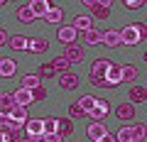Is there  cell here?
<instances>
[{
	"label": "cell",
	"mask_w": 147,
	"mask_h": 142,
	"mask_svg": "<svg viewBox=\"0 0 147 142\" xmlns=\"http://www.w3.org/2000/svg\"><path fill=\"white\" fill-rule=\"evenodd\" d=\"M145 98H147L145 86H132V88H130V103H142Z\"/></svg>",
	"instance_id": "cb8c5ba5"
},
{
	"label": "cell",
	"mask_w": 147,
	"mask_h": 142,
	"mask_svg": "<svg viewBox=\"0 0 147 142\" xmlns=\"http://www.w3.org/2000/svg\"><path fill=\"white\" fill-rule=\"evenodd\" d=\"M0 132H10V118L5 113H0Z\"/></svg>",
	"instance_id": "e575fe53"
},
{
	"label": "cell",
	"mask_w": 147,
	"mask_h": 142,
	"mask_svg": "<svg viewBox=\"0 0 147 142\" xmlns=\"http://www.w3.org/2000/svg\"><path fill=\"white\" fill-rule=\"evenodd\" d=\"M25 137H32V140H44V132H42V120H37V118H32V120L25 122Z\"/></svg>",
	"instance_id": "3957f363"
},
{
	"label": "cell",
	"mask_w": 147,
	"mask_h": 142,
	"mask_svg": "<svg viewBox=\"0 0 147 142\" xmlns=\"http://www.w3.org/2000/svg\"><path fill=\"white\" fill-rule=\"evenodd\" d=\"M84 115H86V113L81 110V108H79L76 103H71V105H69V120H76V118H84Z\"/></svg>",
	"instance_id": "1f68e13d"
},
{
	"label": "cell",
	"mask_w": 147,
	"mask_h": 142,
	"mask_svg": "<svg viewBox=\"0 0 147 142\" xmlns=\"http://www.w3.org/2000/svg\"><path fill=\"white\" fill-rule=\"evenodd\" d=\"M84 7H91V15H96L98 20H105L110 15L113 3L110 0H84Z\"/></svg>",
	"instance_id": "6da1fadb"
},
{
	"label": "cell",
	"mask_w": 147,
	"mask_h": 142,
	"mask_svg": "<svg viewBox=\"0 0 147 142\" xmlns=\"http://www.w3.org/2000/svg\"><path fill=\"white\" fill-rule=\"evenodd\" d=\"M15 71H17V64L12 61V59H0V76H3V79L15 76Z\"/></svg>",
	"instance_id": "5bb4252c"
},
{
	"label": "cell",
	"mask_w": 147,
	"mask_h": 142,
	"mask_svg": "<svg viewBox=\"0 0 147 142\" xmlns=\"http://www.w3.org/2000/svg\"><path fill=\"white\" fill-rule=\"evenodd\" d=\"M12 100H15V105L27 108V105L32 103V91H27V88H17L15 93H12Z\"/></svg>",
	"instance_id": "7c38bea8"
},
{
	"label": "cell",
	"mask_w": 147,
	"mask_h": 142,
	"mask_svg": "<svg viewBox=\"0 0 147 142\" xmlns=\"http://www.w3.org/2000/svg\"><path fill=\"white\" fill-rule=\"evenodd\" d=\"M120 79H123V81H135V79H137V69L132 66V64L120 66Z\"/></svg>",
	"instance_id": "4316f807"
},
{
	"label": "cell",
	"mask_w": 147,
	"mask_h": 142,
	"mask_svg": "<svg viewBox=\"0 0 147 142\" xmlns=\"http://www.w3.org/2000/svg\"><path fill=\"white\" fill-rule=\"evenodd\" d=\"M115 142H132V135H130V127H120L115 135Z\"/></svg>",
	"instance_id": "4dcf8cb0"
},
{
	"label": "cell",
	"mask_w": 147,
	"mask_h": 142,
	"mask_svg": "<svg viewBox=\"0 0 147 142\" xmlns=\"http://www.w3.org/2000/svg\"><path fill=\"white\" fill-rule=\"evenodd\" d=\"M81 39H84V44H88V47H93V44L100 42V32L96 30V27H91V30L81 32Z\"/></svg>",
	"instance_id": "d6986e66"
},
{
	"label": "cell",
	"mask_w": 147,
	"mask_h": 142,
	"mask_svg": "<svg viewBox=\"0 0 147 142\" xmlns=\"http://www.w3.org/2000/svg\"><path fill=\"white\" fill-rule=\"evenodd\" d=\"M137 30H140V37H142V39H147V27L142 25V22H137Z\"/></svg>",
	"instance_id": "74e56055"
},
{
	"label": "cell",
	"mask_w": 147,
	"mask_h": 142,
	"mask_svg": "<svg viewBox=\"0 0 147 142\" xmlns=\"http://www.w3.org/2000/svg\"><path fill=\"white\" fill-rule=\"evenodd\" d=\"M44 98H47V88H44V86L32 88V100H44Z\"/></svg>",
	"instance_id": "836d02e7"
},
{
	"label": "cell",
	"mask_w": 147,
	"mask_h": 142,
	"mask_svg": "<svg viewBox=\"0 0 147 142\" xmlns=\"http://www.w3.org/2000/svg\"><path fill=\"white\" fill-rule=\"evenodd\" d=\"M130 135H132V142H145L147 130H145L142 122H135V125H130Z\"/></svg>",
	"instance_id": "603a6c76"
},
{
	"label": "cell",
	"mask_w": 147,
	"mask_h": 142,
	"mask_svg": "<svg viewBox=\"0 0 147 142\" xmlns=\"http://www.w3.org/2000/svg\"><path fill=\"white\" fill-rule=\"evenodd\" d=\"M7 44H10V49H27V37L25 34H12V37H7Z\"/></svg>",
	"instance_id": "7402d4cb"
},
{
	"label": "cell",
	"mask_w": 147,
	"mask_h": 142,
	"mask_svg": "<svg viewBox=\"0 0 147 142\" xmlns=\"http://www.w3.org/2000/svg\"><path fill=\"white\" fill-rule=\"evenodd\" d=\"M44 142H61V137L59 135H49V137H44Z\"/></svg>",
	"instance_id": "f35d334b"
},
{
	"label": "cell",
	"mask_w": 147,
	"mask_h": 142,
	"mask_svg": "<svg viewBox=\"0 0 147 142\" xmlns=\"http://www.w3.org/2000/svg\"><path fill=\"white\" fill-rule=\"evenodd\" d=\"M74 132V122L69 118H57V135L59 137H66Z\"/></svg>",
	"instance_id": "2e32d148"
},
{
	"label": "cell",
	"mask_w": 147,
	"mask_h": 142,
	"mask_svg": "<svg viewBox=\"0 0 147 142\" xmlns=\"http://www.w3.org/2000/svg\"><path fill=\"white\" fill-rule=\"evenodd\" d=\"M0 142H10V132H0Z\"/></svg>",
	"instance_id": "ab89813d"
},
{
	"label": "cell",
	"mask_w": 147,
	"mask_h": 142,
	"mask_svg": "<svg viewBox=\"0 0 147 142\" xmlns=\"http://www.w3.org/2000/svg\"><path fill=\"white\" fill-rule=\"evenodd\" d=\"M86 135H88L91 142H100L105 135H108V127H105L103 122H91V125L86 127Z\"/></svg>",
	"instance_id": "5b68a950"
},
{
	"label": "cell",
	"mask_w": 147,
	"mask_h": 142,
	"mask_svg": "<svg viewBox=\"0 0 147 142\" xmlns=\"http://www.w3.org/2000/svg\"><path fill=\"white\" fill-rule=\"evenodd\" d=\"M27 5H30L32 15H34V20H37V17H44V15L49 12L52 3H47V0H32V3H27Z\"/></svg>",
	"instance_id": "ba28073f"
},
{
	"label": "cell",
	"mask_w": 147,
	"mask_h": 142,
	"mask_svg": "<svg viewBox=\"0 0 147 142\" xmlns=\"http://www.w3.org/2000/svg\"><path fill=\"white\" fill-rule=\"evenodd\" d=\"M47 47H49V42H47V39H42V37H32V39H27V49H30L32 54H42V52H47Z\"/></svg>",
	"instance_id": "4fadbf2b"
},
{
	"label": "cell",
	"mask_w": 147,
	"mask_h": 142,
	"mask_svg": "<svg viewBox=\"0 0 147 142\" xmlns=\"http://www.w3.org/2000/svg\"><path fill=\"white\" fill-rule=\"evenodd\" d=\"M108 110H110V103H108V100H98V98H96V103H93V108H91L88 115L93 118L96 122H100L105 115H108Z\"/></svg>",
	"instance_id": "8992f818"
},
{
	"label": "cell",
	"mask_w": 147,
	"mask_h": 142,
	"mask_svg": "<svg viewBox=\"0 0 147 142\" xmlns=\"http://www.w3.org/2000/svg\"><path fill=\"white\" fill-rule=\"evenodd\" d=\"M59 86H61V88H66V91L79 88V76H76V74H71V71H66V74H61V76H59Z\"/></svg>",
	"instance_id": "8fae6325"
},
{
	"label": "cell",
	"mask_w": 147,
	"mask_h": 142,
	"mask_svg": "<svg viewBox=\"0 0 147 142\" xmlns=\"http://www.w3.org/2000/svg\"><path fill=\"white\" fill-rule=\"evenodd\" d=\"M113 61H108V59H96L93 64H91V74H96V76H105V71H108V66Z\"/></svg>",
	"instance_id": "ffe728a7"
},
{
	"label": "cell",
	"mask_w": 147,
	"mask_h": 142,
	"mask_svg": "<svg viewBox=\"0 0 147 142\" xmlns=\"http://www.w3.org/2000/svg\"><path fill=\"white\" fill-rule=\"evenodd\" d=\"M54 74H57V71H54V69H52V64H42V66H39V74H37V76H47V79H52V76Z\"/></svg>",
	"instance_id": "d6a6232c"
},
{
	"label": "cell",
	"mask_w": 147,
	"mask_h": 142,
	"mask_svg": "<svg viewBox=\"0 0 147 142\" xmlns=\"http://www.w3.org/2000/svg\"><path fill=\"white\" fill-rule=\"evenodd\" d=\"M120 44H127V47H132V44H137V42H145V39L140 37V30H137V22L135 25H127V27H123L120 32Z\"/></svg>",
	"instance_id": "7a4b0ae2"
},
{
	"label": "cell",
	"mask_w": 147,
	"mask_h": 142,
	"mask_svg": "<svg viewBox=\"0 0 147 142\" xmlns=\"http://www.w3.org/2000/svg\"><path fill=\"white\" fill-rule=\"evenodd\" d=\"M100 42H103L105 47H110V49H118V47H123V44H120V34H118L115 30H108V32H103V34H100Z\"/></svg>",
	"instance_id": "9c48e42d"
},
{
	"label": "cell",
	"mask_w": 147,
	"mask_h": 142,
	"mask_svg": "<svg viewBox=\"0 0 147 142\" xmlns=\"http://www.w3.org/2000/svg\"><path fill=\"white\" fill-rule=\"evenodd\" d=\"M37 86H39V76L37 74H27L25 79H22V88L32 91V88H37Z\"/></svg>",
	"instance_id": "f546056e"
},
{
	"label": "cell",
	"mask_w": 147,
	"mask_h": 142,
	"mask_svg": "<svg viewBox=\"0 0 147 142\" xmlns=\"http://www.w3.org/2000/svg\"><path fill=\"white\" fill-rule=\"evenodd\" d=\"M64 59H66L69 64H81L86 59V52L84 47H79V44L74 42V44H66V52H64Z\"/></svg>",
	"instance_id": "277c9868"
},
{
	"label": "cell",
	"mask_w": 147,
	"mask_h": 142,
	"mask_svg": "<svg viewBox=\"0 0 147 142\" xmlns=\"http://www.w3.org/2000/svg\"><path fill=\"white\" fill-rule=\"evenodd\" d=\"M3 5H5V0H0V7H3Z\"/></svg>",
	"instance_id": "b9f144b4"
},
{
	"label": "cell",
	"mask_w": 147,
	"mask_h": 142,
	"mask_svg": "<svg viewBox=\"0 0 147 142\" xmlns=\"http://www.w3.org/2000/svg\"><path fill=\"white\" fill-rule=\"evenodd\" d=\"M49 64H52V69H54V71H59V74H66V71H69V66H71V64H69L64 57H59V59H52Z\"/></svg>",
	"instance_id": "83f0119b"
},
{
	"label": "cell",
	"mask_w": 147,
	"mask_h": 142,
	"mask_svg": "<svg viewBox=\"0 0 147 142\" xmlns=\"http://www.w3.org/2000/svg\"><path fill=\"white\" fill-rule=\"evenodd\" d=\"M42 132H44V137L57 135V118H44L42 120Z\"/></svg>",
	"instance_id": "484cf974"
},
{
	"label": "cell",
	"mask_w": 147,
	"mask_h": 142,
	"mask_svg": "<svg viewBox=\"0 0 147 142\" xmlns=\"http://www.w3.org/2000/svg\"><path fill=\"white\" fill-rule=\"evenodd\" d=\"M93 103H96V98H93V96H81L76 105H79L81 110H84L86 115H88V113H91V108H93Z\"/></svg>",
	"instance_id": "f1b7e54d"
},
{
	"label": "cell",
	"mask_w": 147,
	"mask_h": 142,
	"mask_svg": "<svg viewBox=\"0 0 147 142\" xmlns=\"http://www.w3.org/2000/svg\"><path fill=\"white\" fill-rule=\"evenodd\" d=\"M125 7L137 10V7H145V0H125Z\"/></svg>",
	"instance_id": "d590c367"
},
{
	"label": "cell",
	"mask_w": 147,
	"mask_h": 142,
	"mask_svg": "<svg viewBox=\"0 0 147 142\" xmlns=\"http://www.w3.org/2000/svg\"><path fill=\"white\" fill-rule=\"evenodd\" d=\"M20 142H37V140H32V137H22Z\"/></svg>",
	"instance_id": "60d3db41"
},
{
	"label": "cell",
	"mask_w": 147,
	"mask_h": 142,
	"mask_svg": "<svg viewBox=\"0 0 147 142\" xmlns=\"http://www.w3.org/2000/svg\"><path fill=\"white\" fill-rule=\"evenodd\" d=\"M71 27H74L76 32H86V30L93 27V22H91L88 15H79V17H74V20H71Z\"/></svg>",
	"instance_id": "9a60e30c"
},
{
	"label": "cell",
	"mask_w": 147,
	"mask_h": 142,
	"mask_svg": "<svg viewBox=\"0 0 147 142\" xmlns=\"http://www.w3.org/2000/svg\"><path fill=\"white\" fill-rule=\"evenodd\" d=\"M17 20L25 22V25H32V22H34V15H32L30 5H20L17 7Z\"/></svg>",
	"instance_id": "44dd1931"
},
{
	"label": "cell",
	"mask_w": 147,
	"mask_h": 142,
	"mask_svg": "<svg viewBox=\"0 0 147 142\" xmlns=\"http://www.w3.org/2000/svg\"><path fill=\"white\" fill-rule=\"evenodd\" d=\"M5 44H7V32L0 27V47H5Z\"/></svg>",
	"instance_id": "8d00e7d4"
},
{
	"label": "cell",
	"mask_w": 147,
	"mask_h": 142,
	"mask_svg": "<svg viewBox=\"0 0 147 142\" xmlns=\"http://www.w3.org/2000/svg\"><path fill=\"white\" fill-rule=\"evenodd\" d=\"M44 20H47L49 25H61V20H64V10H61V7H57V5H52V7H49V12L44 15Z\"/></svg>",
	"instance_id": "e0dca14e"
},
{
	"label": "cell",
	"mask_w": 147,
	"mask_h": 142,
	"mask_svg": "<svg viewBox=\"0 0 147 142\" xmlns=\"http://www.w3.org/2000/svg\"><path fill=\"white\" fill-rule=\"evenodd\" d=\"M105 83H108V88L123 83V79H120V64H110V66H108V71H105Z\"/></svg>",
	"instance_id": "52a82bcc"
},
{
	"label": "cell",
	"mask_w": 147,
	"mask_h": 142,
	"mask_svg": "<svg viewBox=\"0 0 147 142\" xmlns=\"http://www.w3.org/2000/svg\"><path fill=\"white\" fill-rule=\"evenodd\" d=\"M76 34H79V32L74 30L71 25H69V27H59L57 39H59V42H64V44H74V42H76Z\"/></svg>",
	"instance_id": "30bf717a"
},
{
	"label": "cell",
	"mask_w": 147,
	"mask_h": 142,
	"mask_svg": "<svg viewBox=\"0 0 147 142\" xmlns=\"http://www.w3.org/2000/svg\"><path fill=\"white\" fill-rule=\"evenodd\" d=\"M12 105H15V100H12V93H0V113H10Z\"/></svg>",
	"instance_id": "d4e9b609"
},
{
	"label": "cell",
	"mask_w": 147,
	"mask_h": 142,
	"mask_svg": "<svg viewBox=\"0 0 147 142\" xmlns=\"http://www.w3.org/2000/svg\"><path fill=\"white\" fill-rule=\"evenodd\" d=\"M115 115L120 118V120H132V118H135V105H132V103H123V105H118Z\"/></svg>",
	"instance_id": "ac0fdd59"
}]
</instances>
